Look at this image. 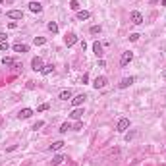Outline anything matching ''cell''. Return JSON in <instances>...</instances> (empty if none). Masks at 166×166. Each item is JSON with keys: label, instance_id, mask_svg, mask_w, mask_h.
<instances>
[{"label": "cell", "instance_id": "19", "mask_svg": "<svg viewBox=\"0 0 166 166\" xmlns=\"http://www.w3.org/2000/svg\"><path fill=\"white\" fill-rule=\"evenodd\" d=\"M2 64L6 66V68H10V66H15V58H6V56H4V58H2Z\"/></svg>", "mask_w": 166, "mask_h": 166}, {"label": "cell", "instance_id": "20", "mask_svg": "<svg viewBox=\"0 0 166 166\" xmlns=\"http://www.w3.org/2000/svg\"><path fill=\"white\" fill-rule=\"evenodd\" d=\"M70 98H71V91H70V89L60 93V101H70Z\"/></svg>", "mask_w": 166, "mask_h": 166}, {"label": "cell", "instance_id": "2", "mask_svg": "<svg viewBox=\"0 0 166 166\" xmlns=\"http://www.w3.org/2000/svg\"><path fill=\"white\" fill-rule=\"evenodd\" d=\"M106 83H108V79L105 75H98L95 81H93V87H95V89H105L106 87Z\"/></svg>", "mask_w": 166, "mask_h": 166}, {"label": "cell", "instance_id": "10", "mask_svg": "<svg viewBox=\"0 0 166 166\" xmlns=\"http://www.w3.org/2000/svg\"><path fill=\"white\" fill-rule=\"evenodd\" d=\"M29 10H31L33 14H39V12H43V6H41L39 0H33V2L29 4Z\"/></svg>", "mask_w": 166, "mask_h": 166}, {"label": "cell", "instance_id": "11", "mask_svg": "<svg viewBox=\"0 0 166 166\" xmlns=\"http://www.w3.org/2000/svg\"><path fill=\"white\" fill-rule=\"evenodd\" d=\"M85 98H87V97L81 93V95H77V97H74V98H71V105H74V106L77 108V106H81L83 102H85Z\"/></svg>", "mask_w": 166, "mask_h": 166}, {"label": "cell", "instance_id": "17", "mask_svg": "<svg viewBox=\"0 0 166 166\" xmlns=\"http://www.w3.org/2000/svg\"><path fill=\"white\" fill-rule=\"evenodd\" d=\"M64 145H66L64 141H54V143H52V145H50V147H48V149H50V151H60V149H62V147H64Z\"/></svg>", "mask_w": 166, "mask_h": 166}, {"label": "cell", "instance_id": "32", "mask_svg": "<svg viewBox=\"0 0 166 166\" xmlns=\"http://www.w3.org/2000/svg\"><path fill=\"white\" fill-rule=\"evenodd\" d=\"M133 137H135V131H129L126 135V141H129V139H133Z\"/></svg>", "mask_w": 166, "mask_h": 166}, {"label": "cell", "instance_id": "26", "mask_svg": "<svg viewBox=\"0 0 166 166\" xmlns=\"http://www.w3.org/2000/svg\"><path fill=\"white\" fill-rule=\"evenodd\" d=\"M43 126H45V122H43V120H39V122H35V124H33V128H31V129H35V131H37V129H41Z\"/></svg>", "mask_w": 166, "mask_h": 166}, {"label": "cell", "instance_id": "35", "mask_svg": "<svg viewBox=\"0 0 166 166\" xmlns=\"http://www.w3.org/2000/svg\"><path fill=\"white\" fill-rule=\"evenodd\" d=\"M0 4H4V0H0Z\"/></svg>", "mask_w": 166, "mask_h": 166}, {"label": "cell", "instance_id": "1", "mask_svg": "<svg viewBox=\"0 0 166 166\" xmlns=\"http://www.w3.org/2000/svg\"><path fill=\"white\" fill-rule=\"evenodd\" d=\"M133 60V52H129V50H126V52H122V58H120V66L122 68H126V66L129 64V62Z\"/></svg>", "mask_w": 166, "mask_h": 166}, {"label": "cell", "instance_id": "33", "mask_svg": "<svg viewBox=\"0 0 166 166\" xmlns=\"http://www.w3.org/2000/svg\"><path fill=\"white\" fill-rule=\"evenodd\" d=\"M35 87V81H27V89H33Z\"/></svg>", "mask_w": 166, "mask_h": 166}, {"label": "cell", "instance_id": "23", "mask_svg": "<svg viewBox=\"0 0 166 166\" xmlns=\"http://www.w3.org/2000/svg\"><path fill=\"white\" fill-rule=\"evenodd\" d=\"M70 8L75 10V12H79V2H77V0H70Z\"/></svg>", "mask_w": 166, "mask_h": 166}, {"label": "cell", "instance_id": "18", "mask_svg": "<svg viewBox=\"0 0 166 166\" xmlns=\"http://www.w3.org/2000/svg\"><path fill=\"white\" fill-rule=\"evenodd\" d=\"M64 160H66V157H64V154H56V157L52 158V166H58V164H62V162H64Z\"/></svg>", "mask_w": 166, "mask_h": 166}, {"label": "cell", "instance_id": "15", "mask_svg": "<svg viewBox=\"0 0 166 166\" xmlns=\"http://www.w3.org/2000/svg\"><path fill=\"white\" fill-rule=\"evenodd\" d=\"M14 50H15V52H22V54H23V52H27V50H29V46H27V45H22V43H15V45H14Z\"/></svg>", "mask_w": 166, "mask_h": 166}, {"label": "cell", "instance_id": "34", "mask_svg": "<svg viewBox=\"0 0 166 166\" xmlns=\"http://www.w3.org/2000/svg\"><path fill=\"white\" fill-rule=\"evenodd\" d=\"M162 4H164V6H166V0H162Z\"/></svg>", "mask_w": 166, "mask_h": 166}, {"label": "cell", "instance_id": "27", "mask_svg": "<svg viewBox=\"0 0 166 166\" xmlns=\"http://www.w3.org/2000/svg\"><path fill=\"white\" fill-rule=\"evenodd\" d=\"M48 108H50V105H46V102H45V105H41L37 108V112H45V110H48Z\"/></svg>", "mask_w": 166, "mask_h": 166}, {"label": "cell", "instance_id": "6", "mask_svg": "<svg viewBox=\"0 0 166 166\" xmlns=\"http://www.w3.org/2000/svg\"><path fill=\"white\" fill-rule=\"evenodd\" d=\"M6 15L10 19H23V12H22V10H10V12H6Z\"/></svg>", "mask_w": 166, "mask_h": 166}, {"label": "cell", "instance_id": "24", "mask_svg": "<svg viewBox=\"0 0 166 166\" xmlns=\"http://www.w3.org/2000/svg\"><path fill=\"white\" fill-rule=\"evenodd\" d=\"M48 31H50V33H58V25H56L54 22H50L48 23Z\"/></svg>", "mask_w": 166, "mask_h": 166}, {"label": "cell", "instance_id": "7", "mask_svg": "<svg viewBox=\"0 0 166 166\" xmlns=\"http://www.w3.org/2000/svg\"><path fill=\"white\" fill-rule=\"evenodd\" d=\"M133 81H135V77H131V75H129V77H124L118 87H120V89H128L129 85H133Z\"/></svg>", "mask_w": 166, "mask_h": 166}, {"label": "cell", "instance_id": "31", "mask_svg": "<svg viewBox=\"0 0 166 166\" xmlns=\"http://www.w3.org/2000/svg\"><path fill=\"white\" fill-rule=\"evenodd\" d=\"M0 50H2V52H6V50H8V43H0Z\"/></svg>", "mask_w": 166, "mask_h": 166}, {"label": "cell", "instance_id": "28", "mask_svg": "<svg viewBox=\"0 0 166 166\" xmlns=\"http://www.w3.org/2000/svg\"><path fill=\"white\" fill-rule=\"evenodd\" d=\"M81 128H83V124H81V120H77V122H75V126H71V129H75V131H79Z\"/></svg>", "mask_w": 166, "mask_h": 166}, {"label": "cell", "instance_id": "12", "mask_svg": "<svg viewBox=\"0 0 166 166\" xmlns=\"http://www.w3.org/2000/svg\"><path fill=\"white\" fill-rule=\"evenodd\" d=\"M93 52H95L98 58H102V54H105V52H102V45L98 43V41H95V43H93Z\"/></svg>", "mask_w": 166, "mask_h": 166}, {"label": "cell", "instance_id": "4", "mask_svg": "<svg viewBox=\"0 0 166 166\" xmlns=\"http://www.w3.org/2000/svg\"><path fill=\"white\" fill-rule=\"evenodd\" d=\"M31 68H33L35 71H41V70H43V58H39V56H35V58L31 60Z\"/></svg>", "mask_w": 166, "mask_h": 166}, {"label": "cell", "instance_id": "21", "mask_svg": "<svg viewBox=\"0 0 166 166\" xmlns=\"http://www.w3.org/2000/svg\"><path fill=\"white\" fill-rule=\"evenodd\" d=\"M68 129H71V124L66 122V124H62V126H60V133H68Z\"/></svg>", "mask_w": 166, "mask_h": 166}, {"label": "cell", "instance_id": "30", "mask_svg": "<svg viewBox=\"0 0 166 166\" xmlns=\"http://www.w3.org/2000/svg\"><path fill=\"white\" fill-rule=\"evenodd\" d=\"M6 39H8V35H6V33H2V31H0V43H6Z\"/></svg>", "mask_w": 166, "mask_h": 166}, {"label": "cell", "instance_id": "29", "mask_svg": "<svg viewBox=\"0 0 166 166\" xmlns=\"http://www.w3.org/2000/svg\"><path fill=\"white\" fill-rule=\"evenodd\" d=\"M129 41H131V43H135V41H139V35H137V33H131V35H129Z\"/></svg>", "mask_w": 166, "mask_h": 166}, {"label": "cell", "instance_id": "3", "mask_svg": "<svg viewBox=\"0 0 166 166\" xmlns=\"http://www.w3.org/2000/svg\"><path fill=\"white\" fill-rule=\"evenodd\" d=\"M128 128H129V120H128V118H120V120H118V126H116V131L124 133Z\"/></svg>", "mask_w": 166, "mask_h": 166}, {"label": "cell", "instance_id": "8", "mask_svg": "<svg viewBox=\"0 0 166 166\" xmlns=\"http://www.w3.org/2000/svg\"><path fill=\"white\" fill-rule=\"evenodd\" d=\"M31 116H33V110H31V108H22L19 114H18L19 120H27V118H31Z\"/></svg>", "mask_w": 166, "mask_h": 166}, {"label": "cell", "instance_id": "9", "mask_svg": "<svg viewBox=\"0 0 166 166\" xmlns=\"http://www.w3.org/2000/svg\"><path fill=\"white\" fill-rule=\"evenodd\" d=\"M131 23H133V25H141V23H143L141 12H131Z\"/></svg>", "mask_w": 166, "mask_h": 166}, {"label": "cell", "instance_id": "13", "mask_svg": "<svg viewBox=\"0 0 166 166\" xmlns=\"http://www.w3.org/2000/svg\"><path fill=\"white\" fill-rule=\"evenodd\" d=\"M75 18L79 19V22H85V19H89V18H91V14L87 12V10H79V12L75 14Z\"/></svg>", "mask_w": 166, "mask_h": 166}, {"label": "cell", "instance_id": "14", "mask_svg": "<svg viewBox=\"0 0 166 166\" xmlns=\"http://www.w3.org/2000/svg\"><path fill=\"white\" fill-rule=\"evenodd\" d=\"M81 116H83L81 108H74V110L70 112V118H74V120H81Z\"/></svg>", "mask_w": 166, "mask_h": 166}, {"label": "cell", "instance_id": "36", "mask_svg": "<svg viewBox=\"0 0 166 166\" xmlns=\"http://www.w3.org/2000/svg\"><path fill=\"white\" fill-rule=\"evenodd\" d=\"M0 14H2V10H0Z\"/></svg>", "mask_w": 166, "mask_h": 166}, {"label": "cell", "instance_id": "5", "mask_svg": "<svg viewBox=\"0 0 166 166\" xmlns=\"http://www.w3.org/2000/svg\"><path fill=\"white\" fill-rule=\"evenodd\" d=\"M64 43H66V46H74L75 43H77V35L75 33H68L64 37Z\"/></svg>", "mask_w": 166, "mask_h": 166}, {"label": "cell", "instance_id": "22", "mask_svg": "<svg viewBox=\"0 0 166 166\" xmlns=\"http://www.w3.org/2000/svg\"><path fill=\"white\" fill-rule=\"evenodd\" d=\"M33 43H35V46H43V45L46 43V39H45V37H35Z\"/></svg>", "mask_w": 166, "mask_h": 166}, {"label": "cell", "instance_id": "16", "mask_svg": "<svg viewBox=\"0 0 166 166\" xmlns=\"http://www.w3.org/2000/svg\"><path fill=\"white\" fill-rule=\"evenodd\" d=\"M52 71H54V66H52V64H46V66H43L41 74H43V75H48V74H52Z\"/></svg>", "mask_w": 166, "mask_h": 166}, {"label": "cell", "instance_id": "25", "mask_svg": "<svg viewBox=\"0 0 166 166\" xmlns=\"http://www.w3.org/2000/svg\"><path fill=\"white\" fill-rule=\"evenodd\" d=\"M89 31H91V35H98V33H101V25H93Z\"/></svg>", "mask_w": 166, "mask_h": 166}]
</instances>
